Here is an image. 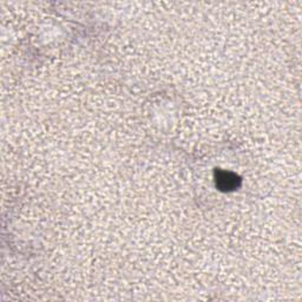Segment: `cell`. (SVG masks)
Returning a JSON list of instances; mask_svg holds the SVG:
<instances>
[{"mask_svg":"<svg viewBox=\"0 0 302 302\" xmlns=\"http://www.w3.org/2000/svg\"><path fill=\"white\" fill-rule=\"evenodd\" d=\"M239 181V177L235 176L234 174L224 173V171H221V173H219V176H217V184L223 190H230L236 188Z\"/></svg>","mask_w":302,"mask_h":302,"instance_id":"obj_1","label":"cell"}]
</instances>
